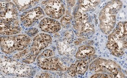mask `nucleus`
Segmentation results:
<instances>
[{
  "label": "nucleus",
  "instance_id": "nucleus-23",
  "mask_svg": "<svg viewBox=\"0 0 127 78\" xmlns=\"http://www.w3.org/2000/svg\"><path fill=\"white\" fill-rule=\"evenodd\" d=\"M36 77L38 78H52V76L48 73V72H43L40 75H39Z\"/></svg>",
  "mask_w": 127,
  "mask_h": 78
},
{
  "label": "nucleus",
  "instance_id": "nucleus-21",
  "mask_svg": "<svg viewBox=\"0 0 127 78\" xmlns=\"http://www.w3.org/2000/svg\"><path fill=\"white\" fill-rule=\"evenodd\" d=\"M39 30L36 28H32L28 30L26 33L29 37H34L35 35L37 34Z\"/></svg>",
  "mask_w": 127,
  "mask_h": 78
},
{
  "label": "nucleus",
  "instance_id": "nucleus-20",
  "mask_svg": "<svg viewBox=\"0 0 127 78\" xmlns=\"http://www.w3.org/2000/svg\"><path fill=\"white\" fill-rule=\"evenodd\" d=\"M29 50L28 49H25L21 51L18 53H17L13 56V57L16 59L19 60L23 58L29 52Z\"/></svg>",
  "mask_w": 127,
  "mask_h": 78
},
{
  "label": "nucleus",
  "instance_id": "nucleus-12",
  "mask_svg": "<svg viewBox=\"0 0 127 78\" xmlns=\"http://www.w3.org/2000/svg\"><path fill=\"white\" fill-rule=\"evenodd\" d=\"M90 57L82 59H79L75 63L71 64L70 66L67 67V72L70 76L74 77L78 75H83L86 73L89 64L90 62Z\"/></svg>",
  "mask_w": 127,
  "mask_h": 78
},
{
  "label": "nucleus",
  "instance_id": "nucleus-8",
  "mask_svg": "<svg viewBox=\"0 0 127 78\" xmlns=\"http://www.w3.org/2000/svg\"><path fill=\"white\" fill-rule=\"evenodd\" d=\"M42 8L49 17L59 19L65 14V8L62 0H46L41 3Z\"/></svg>",
  "mask_w": 127,
  "mask_h": 78
},
{
  "label": "nucleus",
  "instance_id": "nucleus-24",
  "mask_svg": "<svg viewBox=\"0 0 127 78\" xmlns=\"http://www.w3.org/2000/svg\"><path fill=\"white\" fill-rule=\"evenodd\" d=\"M67 2L68 6L70 7H73L74 6L75 3V0H67Z\"/></svg>",
  "mask_w": 127,
  "mask_h": 78
},
{
  "label": "nucleus",
  "instance_id": "nucleus-19",
  "mask_svg": "<svg viewBox=\"0 0 127 78\" xmlns=\"http://www.w3.org/2000/svg\"><path fill=\"white\" fill-rule=\"evenodd\" d=\"M72 20V15L70 12L67 11L60 21L61 26L64 28H68L70 26Z\"/></svg>",
  "mask_w": 127,
  "mask_h": 78
},
{
  "label": "nucleus",
  "instance_id": "nucleus-3",
  "mask_svg": "<svg viewBox=\"0 0 127 78\" xmlns=\"http://www.w3.org/2000/svg\"><path fill=\"white\" fill-rule=\"evenodd\" d=\"M31 38L25 34L15 36H2L0 37V49L6 54L25 49L30 45Z\"/></svg>",
  "mask_w": 127,
  "mask_h": 78
},
{
  "label": "nucleus",
  "instance_id": "nucleus-22",
  "mask_svg": "<svg viewBox=\"0 0 127 78\" xmlns=\"http://www.w3.org/2000/svg\"><path fill=\"white\" fill-rule=\"evenodd\" d=\"M91 78H111L110 76L105 73H96L94 74Z\"/></svg>",
  "mask_w": 127,
  "mask_h": 78
},
{
  "label": "nucleus",
  "instance_id": "nucleus-6",
  "mask_svg": "<svg viewBox=\"0 0 127 78\" xmlns=\"http://www.w3.org/2000/svg\"><path fill=\"white\" fill-rule=\"evenodd\" d=\"M52 41V37L48 34H38L33 38L29 52L23 57L22 62L26 64L34 62L41 51L48 47Z\"/></svg>",
  "mask_w": 127,
  "mask_h": 78
},
{
  "label": "nucleus",
  "instance_id": "nucleus-9",
  "mask_svg": "<svg viewBox=\"0 0 127 78\" xmlns=\"http://www.w3.org/2000/svg\"><path fill=\"white\" fill-rule=\"evenodd\" d=\"M45 15L43 9L40 7H36L23 13L20 17V20L23 26L29 27L41 20Z\"/></svg>",
  "mask_w": 127,
  "mask_h": 78
},
{
  "label": "nucleus",
  "instance_id": "nucleus-2",
  "mask_svg": "<svg viewBox=\"0 0 127 78\" xmlns=\"http://www.w3.org/2000/svg\"><path fill=\"white\" fill-rule=\"evenodd\" d=\"M121 0H112L108 2L101 9L99 14L100 28L102 33H110L115 28L116 16L123 7Z\"/></svg>",
  "mask_w": 127,
  "mask_h": 78
},
{
  "label": "nucleus",
  "instance_id": "nucleus-1",
  "mask_svg": "<svg viewBox=\"0 0 127 78\" xmlns=\"http://www.w3.org/2000/svg\"><path fill=\"white\" fill-rule=\"evenodd\" d=\"M127 21L118 23L108 36L106 47L113 56L124 55L127 48Z\"/></svg>",
  "mask_w": 127,
  "mask_h": 78
},
{
  "label": "nucleus",
  "instance_id": "nucleus-13",
  "mask_svg": "<svg viewBox=\"0 0 127 78\" xmlns=\"http://www.w3.org/2000/svg\"><path fill=\"white\" fill-rule=\"evenodd\" d=\"M39 27L41 31L48 33H55L61 29V25L56 19L44 18L39 23Z\"/></svg>",
  "mask_w": 127,
  "mask_h": 78
},
{
  "label": "nucleus",
  "instance_id": "nucleus-7",
  "mask_svg": "<svg viewBox=\"0 0 127 78\" xmlns=\"http://www.w3.org/2000/svg\"><path fill=\"white\" fill-rule=\"evenodd\" d=\"M30 68L26 65L19 63L15 60L4 56L0 60V69L8 75L17 77H27L30 73Z\"/></svg>",
  "mask_w": 127,
  "mask_h": 78
},
{
  "label": "nucleus",
  "instance_id": "nucleus-15",
  "mask_svg": "<svg viewBox=\"0 0 127 78\" xmlns=\"http://www.w3.org/2000/svg\"><path fill=\"white\" fill-rule=\"evenodd\" d=\"M95 53L94 47L89 45H82L80 47L75 54V57L78 59H82L90 57Z\"/></svg>",
  "mask_w": 127,
  "mask_h": 78
},
{
  "label": "nucleus",
  "instance_id": "nucleus-10",
  "mask_svg": "<svg viewBox=\"0 0 127 78\" xmlns=\"http://www.w3.org/2000/svg\"><path fill=\"white\" fill-rule=\"evenodd\" d=\"M37 65L41 68L49 71H66L67 67L56 56L41 57L37 58Z\"/></svg>",
  "mask_w": 127,
  "mask_h": 78
},
{
  "label": "nucleus",
  "instance_id": "nucleus-14",
  "mask_svg": "<svg viewBox=\"0 0 127 78\" xmlns=\"http://www.w3.org/2000/svg\"><path fill=\"white\" fill-rule=\"evenodd\" d=\"M0 33L2 36H12L19 33L22 29L19 19L6 22H0Z\"/></svg>",
  "mask_w": 127,
  "mask_h": 78
},
{
  "label": "nucleus",
  "instance_id": "nucleus-18",
  "mask_svg": "<svg viewBox=\"0 0 127 78\" xmlns=\"http://www.w3.org/2000/svg\"><path fill=\"white\" fill-rule=\"evenodd\" d=\"M69 43H64L63 42H59L57 44V49L59 53L64 55H72L74 50L73 46L69 45Z\"/></svg>",
  "mask_w": 127,
  "mask_h": 78
},
{
  "label": "nucleus",
  "instance_id": "nucleus-16",
  "mask_svg": "<svg viewBox=\"0 0 127 78\" xmlns=\"http://www.w3.org/2000/svg\"><path fill=\"white\" fill-rule=\"evenodd\" d=\"M100 0H78L77 7L83 12L95 10Z\"/></svg>",
  "mask_w": 127,
  "mask_h": 78
},
{
  "label": "nucleus",
  "instance_id": "nucleus-17",
  "mask_svg": "<svg viewBox=\"0 0 127 78\" xmlns=\"http://www.w3.org/2000/svg\"><path fill=\"white\" fill-rule=\"evenodd\" d=\"M20 12H24L36 6L39 0H13V1Z\"/></svg>",
  "mask_w": 127,
  "mask_h": 78
},
{
  "label": "nucleus",
  "instance_id": "nucleus-5",
  "mask_svg": "<svg viewBox=\"0 0 127 78\" xmlns=\"http://www.w3.org/2000/svg\"><path fill=\"white\" fill-rule=\"evenodd\" d=\"M74 18L73 27L78 37H88L95 33L93 22L89 14L81 11L76 7L74 12Z\"/></svg>",
  "mask_w": 127,
  "mask_h": 78
},
{
  "label": "nucleus",
  "instance_id": "nucleus-4",
  "mask_svg": "<svg viewBox=\"0 0 127 78\" xmlns=\"http://www.w3.org/2000/svg\"><path fill=\"white\" fill-rule=\"evenodd\" d=\"M90 70L96 73H105L111 78H126L119 65L115 61L97 58L90 64Z\"/></svg>",
  "mask_w": 127,
  "mask_h": 78
},
{
  "label": "nucleus",
  "instance_id": "nucleus-11",
  "mask_svg": "<svg viewBox=\"0 0 127 78\" xmlns=\"http://www.w3.org/2000/svg\"><path fill=\"white\" fill-rule=\"evenodd\" d=\"M0 22H6L18 20L19 15L15 5L10 1H0Z\"/></svg>",
  "mask_w": 127,
  "mask_h": 78
}]
</instances>
